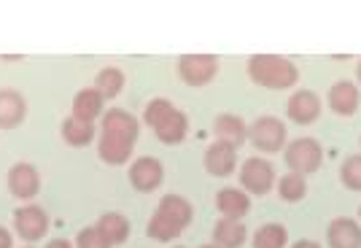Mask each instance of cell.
Segmentation results:
<instances>
[{
	"mask_svg": "<svg viewBox=\"0 0 361 248\" xmlns=\"http://www.w3.org/2000/svg\"><path fill=\"white\" fill-rule=\"evenodd\" d=\"M192 218H195L192 202L186 200V197H180V194H165L159 200V205H157V211L151 213L146 232H149L151 240L170 243L178 235L186 232V227L192 224Z\"/></svg>",
	"mask_w": 361,
	"mask_h": 248,
	"instance_id": "cell-1",
	"label": "cell"
},
{
	"mask_svg": "<svg viewBox=\"0 0 361 248\" xmlns=\"http://www.w3.org/2000/svg\"><path fill=\"white\" fill-rule=\"evenodd\" d=\"M143 122L149 124L159 143H165V146H178L189 132V116L180 108H176L167 97L151 100L143 111Z\"/></svg>",
	"mask_w": 361,
	"mask_h": 248,
	"instance_id": "cell-2",
	"label": "cell"
},
{
	"mask_svg": "<svg viewBox=\"0 0 361 248\" xmlns=\"http://www.w3.org/2000/svg\"><path fill=\"white\" fill-rule=\"evenodd\" d=\"M248 78L264 89L283 92L300 81V68L281 54H254L248 60Z\"/></svg>",
	"mask_w": 361,
	"mask_h": 248,
	"instance_id": "cell-3",
	"label": "cell"
},
{
	"mask_svg": "<svg viewBox=\"0 0 361 248\" xmlns=\"http://www.w3.org/2000/svg\"><path fill=\"white\" fill-rule=\"evenodd\" d=\"M248 140L264 154H278V151H286L288 130L278 116H259L248 127Z\"/></svg>",
	"mask_w": 361,
	"mask_h": 248,
	"instance_id": "cell-4",
	"label": "cell"
},
{
	"mask_svg": "<svg viewBox=\"0 0 361 248\" xmlns=\"http://www.w3.org/2000/svg\"><path fill=\"white\" fill-rule=\"evenodd\" d=\"M283 159H286L288 170L300 173V175H310V173L321 170L324 165V149L316 138H294L286 146L283 151Z\"/></svg>",
	"mask_w": 361,
	"mask_h": 248,
	"instance_id": "cell-5",
	"label": "cell"
},
{
	"mask_svg": "<svg viewBox=\"0 0 361 248\" xmlns=\"http://www.w3.org/2000/svg\"><path fill=\"white\" fill-rule=\"evenodd\" d=\"M275 184H278V178H275V168H272L270 159L251 156V159H245V162H243L240 189H245L248 194H254V197L270 194Z\"/></svg>",
	"mask_w": 361,
	"mask_h": 248,
	"instance_id": "cell-6",
	"label": "cell"
},
{
	"mask_svg": "<svg viewBox=\"0 0 361 248\" xmlns=\"http://www.w3.org/2000/svg\"><path fill=\"white\" fill-rule=\"evenodd\" d=\"M219 73V57L213 54H183L178 60V76L189 87H205Z\"/></svg>",
	"mask_w": 361,
	"mask_h": 248,
	"instance_id": "cell-7",
	"label": "cell"
},
{
	"mask_svg": "<svg viewBox=\"0 0 361 248\" xmlns=\"http://www.w3.org/2000/svg\"><path fill=\"white\" fill-rule=\"evenodd\" d=\"M14 230L25 243H38L49 232V216L41 205H22L14 213Z\"/></svg>",
	"mask_w": 361,
	"mask_h": 248,
	"instance_id": "cell-8",
	"label": "cell"
},
{
	"mask_svg": "<svg viewBox=\"0 0 361 248\" xmlns=\"http://www.w3.org/2000/svg\"><path fill=\"white\" fill-rule=\"evenodd\" d=\"M165 181V168L157 156H137L130 165V184L140 194H151L157 192Z\"/></svg>",
	"mask_w": 361,
	"mask_h": 248,
	"instance_id": "cell-9",
	"label": "cell"
},
{
	"mask_svg": "<svg viewBox=\"0 0 361 248\" xmlns=\"http://www.w3.org/2000/svg\"><path fill=\"white\" fill-rule=\"evenodd\" d=\"M6 184L16 200H32L41 192V175L30 162H16L6 175Z\"/></svg>",
	"mask_w": 361,
	"mask_h": 248,
	"instance_id": "cell-10",
	"label": "cell"
},
{
	"mask_svg": "<svg viewBox=\"0 0 361 248\" xmlns=\"http://www.w3.org/2000/svg\"><path fill=\"white\" fill-rule=\"evenodd\" d=\"M137 140L127 138V135H116V132H100L97 138V154L106 165L119 168L127 159H133V149Z\"/></svg>",
	"mask_w": 361,
	"mask_h": 248,
	"instance_id": "cell-11",
	"label": "cell"
},
{
	"mask_svg": "<svg viewBox=\"0 0 361 248\" xmlns=\"http://www.w3.org/2000/svg\"><path fill=\"white\" fill-rule=\"evenodd\" d=\"M202 165L205 170L216 175V178H229L235 168H238V149L226 146L221 140H213L211 146L205 149V156H202Z\"/></svg>",
	"mask_w": 361,
	"mask_h": 248,
	"instance_id": "cell-12",
	"label": "cell"
},
{
	"mask_svg": "<svg viewBox=\"0 0 361 248\" xmlns=\"http://www.w3.org/2000/svg\"><path fill=\"white\" fill-rule=\"evenodd\" d=\"M286 113L294 124H302V127L313 124L321 116V97L316 92H310V89H300V92H294L288 97Z\"/></svg>",
	"mask_w": 361,
	"mask_h": 248,
	"instance_id": "cell-13",
	"label": "cell"
},
{
	"mask_svg": "<svg viewBox=\"0 0 361 248\" xmlns=\"http://www.w3.org/2000/svg\"><path fill=\"white\" fill-rule=\"evenodd\" d=\"M329 248H361V224L350 216L334 218L326 230Z\"/></svg>",
	"mask_w": 361,
	"mask_h": 248,
	"instance_id": "cell-14",
	"label": "cell"
},
{
	"mask_svg": "<svg viewBox=\"0 0 361 248\" xmlns=\"http://www.w3.org/2000/svg\"><path fill=\"white\" fill-rule=\"evenodd\" d=\"M213 132H216V140H221L232 149H240L248 140V124L238 113H219L213 122Z\"/></svg>",
	"mask_w": 361,
	"mask_h": 248,
	"instance_id": "cell-15",
	"label": "cell"
},
{
	"mask_svg": "<svg viewBox=\"0 0 361 248\" xmlns=\"http://www.w3.org/2000/svg\"><path fill=\"white\" fill-rule=\"evenodd\" d=\"M216 208H219L221 218H235V221H240V218L248 216V211H251V194H248L245 189H232V186H226V189H221V192L216 194Z\"/></svg>",
	"mask_w": 361,
	"mask_h": 248,
	"instance_id": "cell-16",
	"label": "cell"
},
{
	"mask_svg": "<svg viewBox=\"0 0 361 248\" xmlns=\"http://www.w3.org/2000/svg\"><path fill=\"white\" fill-rule=\"evenodd\" d=\"M361 106V92L353 81H337L329 89V108L337 116H353Z\"/></svg>",
	"mask_w": 361,
	"mask_h": 248,
	"instance_id": "cell-17",
	"label": "cell"
},
{
	"mask_svg": "<svg viewBox=\"0 0 361 248\" xmlns=\"http://www.w3.org/2000/svg\"><path fill=\"white\" fill-rule=\"evenodd\" d=\"M27 116V103L16 89H0V130H16Z\"/></svg>",
	"mask_w": 361,
	"mask_h": 248,
	"instance_id": "cell-18",
	"label": "cell"
},
{
	"mask_svg": "<svg viewBox=\"0 0 361 248\" xmlns=\"http://www.w3.org/2000/svg\"><path fill=\"white\" fill-rule=\"evenodd\" d=\"M100 130L103 132H116V135H127V138L137 140L140 138V122L130 111L124 108H111L103 113L100 119Z\"/></svg>",
	"mask_w": 361,
	"mask_h": 248,
	"instance_id": "cell-19",
	"label": "cell"
},
{
	"mask_svg": "<svg viewBox=\"0 0 361 248\" xmlns=\"http://www.w3.org/2000/svg\"><path fill=\"white\" fill-rule=\"evenodd\" d=\"M103 106H106V97L100 94V89H97V87H84L73 100V116L94 124L97 116L103 119V113H106Z\"/></svg>",
	"mask_w": 361,
	"mask_h": 248,
	"instance_id": "cell-20",
	"label": "cell"
},
{
	"mask_svg": "<svg viewBox=\"0 0 361 248\" xmlns=\"http://www.w3.org/2000/svg\"><path fill=\"white\" fill-rule=\"evenodd\" d=\"M248 240V230L243 221H235V218H221L216 221L213 227V243L219 248H243Z\"/></svg>",
	"mask_w": 361,
	"mask_h": 248,
	"instance_id": "cell-21",
	"label": "cell"
},
{
	"mask_svg": "<svg viewBox=\"0 0 361 248\" xmlns=\"http://www.w3.org/2000/svg\"><path fill=\"white\" fill-rule=\"evenodd\" d=\"M97 232L103 235L108 240V246H121L127 237H130V221H127V216H121V213H103V216L97 218Z\"/></svg>",
	"mask_w": 361,
	"mask_h": 248,
	"instance_id": "cell-22",
	"label": "cell"
},
{
	"mask_svg": "<svg viewBox=\"0 0 361 248\" xmlns=\"http://www.w3.org/2000/svg\"><path fill=\"white\" fill-rule=\"evenodd\" d=\"M62 138H65L68 146H73V149H84V146H90L92 140H94V124L84 122V119H78V116L71 113L62 122Z\"/></svg>",
	"mask_w": 361,
	"mask_h": 248,
	"instance_id": "cell-23",
	"label": "cell"
},
{
	"mask_svg": "<svg viewBox=\"0 0 361 248\" xmlns=\"http://www.w3.org/2000/svg\"><path fill=\"white\" fill-rule=\"evenodd\" d=\"M254 248H286L288 246V230L283 224H262L254 232Z\"/></svg>",
	"mask_w": 361,
	"mask_h": 248,
	"instance_id": "cell-24",
	"label": "cell"
},
{
	"mask_svg": "<svg viewBox=\"0 0 361 248\" xmlns=\"http://www.w3.org/2000/svg\"><path fill=\"white\" fill-rule=\"evenodd\" d=\"M278 194H281V200L286 202H302L307 197V181H305V175L288 170L283 178H278Z\"/></svg>",
	"mask_w": 361,
	"mask_h": 248,
	"instance_id": "cell-25",
	"label": "cell"
},
{
	"mask_svg": "<svg viewBox=\"0 0 361 248\" xmlns=\"http://www.w3.org/2000/svg\"><path fill=\"white\" fill-rule=\"evenodd\" d=\"M103 97H116V94L124 89V73H121V68H114V65H108L103 68L100 73H97V84H94Z\"/></svg>",
	"mask_w": 361,
	"mask_h": 248,
	"instance_id": "cell-26",
	"label": "cell"
},
{
	"mask_svg": "<svg viewBox=\"0 0 361 248\" xmlns=\"http://www.w3.org/2000/svg\"><path fill=\"white\" fill-rule=\"evenodd\" d=\"M340 181L350 192H361V154L345 156V162L340 168Z\"/></svg>",
	"mask_w": 361,
	"mask_h": 248,
	"instance_id": "cell-27",
	"label": "cell"
},
{
	"mask_svg": "<svg viewBox=\"0 0 361 248\" xmlns=\"http://www.w3.org/2000/svg\"><path fill=\"white\" fill-rule=\"evenodd\" d=\"M75 248H111L108 240L97 232V227H87L75 235Z\"/></svg>",
	"mask_w": 361,
	"mask_h": 248,
	"instance_id": "cell-28",
	"label": "cell"
},
{
	"mask_svg": "<svg viewBox=\"0 0 361 248\" xmlns=\"http://www.w3.org/2000/svg\"><path fill=\"white\" fill-rule=\"evenodd\" d=\"M0 248H14V237L6 227H0Z\"/></svg>",
	"mask_w": 361,
	"mask_h": 248,
	"instance_id": "cell-29",
	"label": "cell"
},
{
	"mask_svg": "<svg viewBox=\"0 0 361 248\" xmlns=\"http://www.w3.org/2000/svg\"><path fill=\"white\" fill-rule=\"evenodd\" d=\"M46 248H75V246L71 243V240H65V237H57V240H51Z\"/></svg>",
	"mask_w": 361,
	"mask_h": 248,
	"instance_id": "cell-30",
	"label": "cell"
},
{
	"mask_svg": "<svg viewBox=\"0 0 361 248\" xmlns=\"http://www.w3.org/2000/svg\"><path fill=\"white\" fill-rule=\"evenodd\" d=\"M291 248H321V246H318L316 240H297Z\"/></svg>",
	"mask_w": 361,
	"mask_h": 248,
	"instance_id": "cell-31",
	"label": "cell"
},
{
	"mask_svg": "<svg viewBox=\"0 0 361 248\" xmlns=\"http://www.w3.org/2000/svg\"><path fill=\"white\" fill-rule=\"evenodd\" d=\"M356 76H359V84H361V60H359V68H356Z\"/></svg>",
	"mask_w": 361,
	"mask_h": 248,
	"instance_id": "cell-32",
	"label": "cell"
},
{
	"mask_svg": "<svg viewBox=\"0 0 361 248\" xmlns=\"http://www.w3.org/2000/svg\"><path fill=\"white\" fill-rule=\"evenodd\" d=\"M200 248H219V246H216V243H213V246H200Z\"/></svg>",
	"mask_w": 361,
	"mask_h": 248,
	"instance_id": "cell-33",
	"label": "cell"
},
{
	"mask_svg": "<svg viewBox=\"0 0 361 248\" xmlns=\"http://www.w3.org/2000/svg\"><path fill=\"white\" fill-rule=\"evenodd\" d=\"M176 248H183V246H176Z\"/></svg>",
	"mask_w": 361,
	"mask_h": 248,
	"instance_id": "cell-34",
	"label": "cell"
},
{
	"mask_svg": "<svg viewBox=\"0 0 361 248\" xmlns=\"http://www.w3.org/2000/svg\"><path fill=\"white\" fill-rule=\"evenodd\" d=\"M25 248H32V246H25Z\"/></svg>",
	"mask_w": 361,
	"mask_h": 248,
	"instance_id": "cell-35",
	"label": "cell"
},
{
	"mask_svg": "<svg viewBox=\"0 0 361 248\" xmlns=\"http://www.w3.org/2000/svg\"><path fill=\"white\" fill-rule=\"evenodd\" d=\"M359 216H361V211H359Z\"/></svg>",
	"mask_w": 361,
	"mask_h": 248,
	"instance_id": "cell-36",
	"label": "cell"
}]
</instances>
